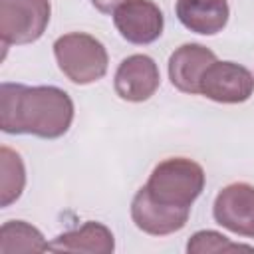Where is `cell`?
<instances>
[{"label":"cell","instance_id":"6da1fadb","mask_svg":"<svg viewBox=\"0 0 254 254\" xmlns=\"http://www.w3.org/2000/svg\"><path fill=\"white\" fill-rule=\"evenodd\" d=\"M73 121V101L56 85H0V129L8 135L58 139Z\"/></svg>","mask_w":254,"mask_h":254},{"label":"cell","instance_id":"7a4b0ae2","mask_svg":"<svg viewBox=\"0 0 254 254\" xmlns=\"http://www.w3.org/2000/svg\"><path fill=\"white\" fill-rule=\"evenodd\" d=\"M143 189L157 204L190 208L204 189V171L192 159L171 157L153 169Z\"/></svg>","mask_w":254,"mask_h":254},{"label":"cell","instance_id":"3957f363","mask_svg":"<svg viewBox=\"0 0 254 254\" xmlns=\"http://www.w3.org/2000/svg\"><path fill=\"white\" fill-rule=\"evenodd\" d=\"M54 56L62 73L71 83L87 85L107 73V50L91 34L69 32L60 36L54 42Z\"/></svg>","mask_w":254,"mask_h":254},{"label":"cell","instance_id":"277c9868","mask_svg":"<svg viewBox=\"0 0 254 254\" xmlns=\"http://www.w3.org/2000/svg\"><path fill=\"white\" fill-rule=\"evenodd\" d=\"M50 0H0L2 46H24L40 40L50 24Z\"/></svg>","mask_w":254,"mask_h":254},{"label":"cell","instance_id":"5b68a950","mask_svg":"<svg viewBox=\"0 0 254 254\" xmlns=\"http://www.w3.org/2000/svg\"><path fill=\"white\" fill-rule=\"evenodd\" d=\"M198 93L216 103H244L254 93V75L234 62H212L198 81Z\"/></svg>","mask_w":254,"mask_h":254},{"label":"cell","instance_id":"8992f818","mask_svg":"<svg viewBox=\"0 0 254 254\" xmlns=\"http://www.w3.org/2000/svg\"><path fill=\"white\" fill-rule=\"evenodd\" d=\"M111 16L121 38L137 46L153 44L165 28L163 12L153 0H125Z\"/></svg>","mask_w":254,"mask_h":254},{"label":"cell","instance_id":"52a82bcc","mask_svg":"<svg viewBox=\"0 0 254 254\" xmlns=\"http://www.w3.org/2000/svg\"><path fill=\"white\" fill-rule=\"evenodd\" d=\"M212 216L222 228L254 238V187L248 183H232L220 189L212 204Z\"/></svg>","mask_w":254,"mask_h":254},{"label":"cell","instance_id":"ba28073f","mask_svg":"<svg viewBox=\"0 0 254 254\" xmlns=\"http://www.w3.org/2000/svg\"><path fill=\"white\" fill-rule=\"evenodd\" d=\"M159 85H161L159 67L155 60L145 54L127 56L119 64L115 71V79H113L115 93L121 99L131 101V103L147 101L149 97L155 95Z\"/></svg>","mask_w":254,"mask_h":254},{"label":"cell","instance_id":"9c48e42d","mask_svg":"<svg viewBox=\"0 0 254 254\" xmlns=\"http://www.w3.org/2000/svg\"><path fill=\"white\" fill-rule=\"evenodd\" d=\"M190 208H171L157 204L141 187L131 200V218L139 230L151 236H167L181 230L189 220Z\"/></svg>","mask_w":254,"mask_h":254},{"label":"cell","instance_id":"30bf717a","mask_svg":"<svg viewBox=\"0 0 254 254\" xmlns=\"http://www.w3.org/2000/svg\"><path fill=\"white\" fill-rule=\"evenodd\" d=\"M212 62H216V56L206 46L194 42L183 44L169 58V79L179 91L196 95L200 75Z\"/></svg>","mask_w":254,"mask_h":254},{"label":"cell","instance_id":"8fae6325","mask_svg":"<svg viewBox=\"0 0 254 254\" xmlns=\"http://www.w3.org/2000/svg\"><path fill=\"white\" fill-rule=\"evenodd\" d=\"M175 12L187 30L200 36L222 32L230 16L226 0H177Z\"/></svg>","mask_w":254,"mask_h":254},{"label":"cell","instance_id":"7c38bea8","mask_svg":"<svg viewBox=\"0 0 254 254\" xmlns=\"http://www.w3.org/2000/svg\"><path fill=\"white\" fill-rule=\"evenodd\" d=\"M54 252H89V254H111L115 250L113 232L95 220L83 222L79 228L67 230L50 242Z\"/></svg>","mask_w":254,"mask_h":254},{"label":"cell","instance_id":"4fadbf2b","mask_svg":"<svg viewBox=\"0 0 254 254\" xmlns=\"http://www.w3.org/2000/svg\"><path fill=\"white\" fill-rule=\"evenodd\" d=\"M50 244L44 240V234L28 224L26 220H8L0 228V252H46Z\"/></svg>","mask_w":254,"mask_h":254},{"label":"cell","instance_id":"5bb4252c","mask_svg":"<svg viewBox=\"0 0 254 254\" xmlns=\"http://www.w3.org/2000/svg\"><path fill=\"white\" fill-rule=\"evenodd\" d=\"M0 206L16 202L26 187V169L22 157L10 147L0 149Z\"/></svg>","mask_w":254,"mask_h":254},{"label":"cell","instance_id":"9a60e30c","mask_svg":"<svg viewBox=\"0 0 254 254\" xmlns=\"http://www.w3.org/2000/svg\"><path fill=\"white\" fill-rule=\"evenodd\" d=\"M236 250H248L254 252V246L240 244V242H230L224 234L216 230H198L194 232L189 242H187V252L189 254H210V252H236Z\"/></svg>","mask_w":254,"mask_h":254},{"label":"cell","instance_id":"2e32d148","mask_svg":"<svg viewBox=\"0 0 254 254\" xmlns=\"http://www.w3.org/2000/svg\"><path fill=\"white\" fill-rule=\"evenodd\" d=\"M125 0H91L93 8L99 10L101 14H113L117 6H121Z\"/></svg>","mask_w":254,"mask_h":254}]
</instances>
